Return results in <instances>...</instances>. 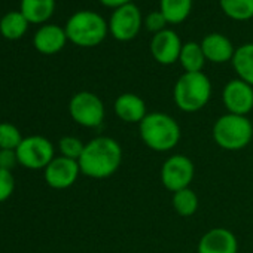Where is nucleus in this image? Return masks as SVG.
Instances as JSON below:
<instances>
[{
    "instance_id": "dca6fc26",
    "label": "nucleus",
    "mask_w": 253,
    "mask_h": 253,
    "mask_svg": "<svg viewBox=\"0 0 253 253\" xmlns=\"http://www.w3.org/2000/svg\"><path fill=\"white\" fill-rule=\"evenodd\" d=\"M200 43L207 61L214 64H225L228 61H232L235 48L225 35L210 33L204 36Z\"/></svg>"
},
{
    "instance_id": "412c9836",
    "label": "nucleus",
    "mask_w": 253,
    "mask_h": 253,
    "mask_svg": "<svg viewBox=\"0 0 253 253\" xmlns=\"http://www.w3.org/2000/svg\"><path fill=\"white\" fill-rule=\"evenodd\" d=\"M192 0H160V11L169 24H182L192 12Z\"/></svg>"
},
{
    "instance_id": "c85d7f7f",
    "label": "nucleus",
    "mask_w": 253,
    "mask_h": 253,
    "mask_svg": "<svg viewBox=\"0 0 253 253\" xmlns=\"http://www.w3.org/2000/svg\"><path fill=\"white\" fill-rule=\"evenodd\" d=\"M98 2L106 6V8H112V9H116L122 5H126V3H131V0H98Z\"/></svg>"
},
{
    "instance_id": "cd10ccee",
    "label": "nucleus",
    "mask_w": 253,
    "mask_h": 253,
    "mask_svg": "<svg viewBox=\"0 0 253 253\" xmlns=\"http://www.w3.org/2000/svg\"><path fill=\"white\" fill-rule=\"evenodd\" d=\"M18 157L15 151H8V149H0V169L12 171V169L17 166Z\"/></svg>"
},
{
    "instance_id": "ddd939ff",
    "label": "nucleus",
    "mask_w": 253,
    "mask_h": 253,
    "mask_svg": "<svg viewBox=\"0 0 253 253\" xmlns=\"http://www.w3.org/2000/svg\"><path fill=\"white\" fill-rule=\"evenodd\" d=\"M197 253H238V240L228 228H211L201 235Z\"/></svg>"
},
{
    "instance_id": "423d86ee",
    "label": "nucleus",
    "mask_w": 253,
    "mask_h": 253,
    "mask_svg": "<svg viewBox=\"0 0 253 253\" xmlns=\"http://www.w3.org/2000/svg\"><path fill=\"white\" fill-rule=\"evenodd\" d=\"M72 119L85 128H97L104 121L106 109L103 100L91 91L76 92L69 103Z\"/></svg>"
},
{
    "instance_id": "393cba45",
    "label": "nucleus",
    "mask_w": 253,
    "mask_h": 253,
    "mask_svg": "<svg viewBox=\"0 0 253 253\" xmlns=\"http://www.w3.org/2000/svg\"><path fill=\"white\" fill-rule=\"evenodd\" d=\"M58 149L61 152V157H66L69 160H75L79 161L84 149H85V143L75 137V136H64L60 142H58Z\"/></svg>"
},
{
    "instance_id": "f3484780",
    "label": "nucleus",
    "mask_w": 253,
    "mask_h": 253,
    "mask_svg": "<svg viewBox=\"0 0 253 253\" xmlns=\"http://www.w3.org/2000/svg\"><path fill=\"white\" fill-rule=\"evenodd\" d=\"M20 12L30 24H45L55 12V0H21Z\"/></svg>"
},
{
    "instance_id": "f03ea898",
    "label": "nucleus",
    "mask_w": 253,
    "mask_h": 253,
    "mask_svg": "<svg viewBox=\"0 0 253 253\" xmlns=\"http://www.w3.org/2000/svg\"><path fill=\"white\" fill-rule=\"evenodd\" d=\"M139 136L146 148L155 152L173 151L182 137L179 122L169 113L151 112L139 124Z\"/></svg>"
},
{
    "instance_id": "f257e3e1",
    "label": "nucleus",
    "mask_w": 253,
    "mask_h": 253,
    "mask_svg": "<svg viewBox=\"0 0 253 253\" xmlns=\"http://www.w3.org/2000/svg\"><path fill=\"white\" fill-rule=\"evenodd\" d=\"M78 163L82 174L91 179H106L121 169L122 148L113 137L98 136L85 143Z\"/></svg>"
},
{
    "instance_id": "39448f33",
    "label": "nucleus",
    "mask_w": 253,
    "mask_h": 253,
    "mask_svg": "<svg viewBox=\"0 0 253 253\" xmlns=\"http://www.w3.org/2000/svg\"><path fill=\"white\" fill-rule=\"evenodd\" d=\"M211 136L220 149L229 152L241 151L253 139V125L247 116L225 113L214 121Z\"/></svg>"
},
{
    "instance_id": "5701e85b",
    "label": "nucleus",
    "mask_w": 253,
    "mask_h": 253,
    "mask_svg": "<svg viewBox=\"0 0 253 253\" xmlns=\"http://www.w3.org/2000/svg\"><path fill=\"white\" fill-rule=\"evenodd\" d=\"M222 12L234 21L253 18V0H219Z\"/></svg>"
},
{
    "instance_id": "1a4fd4ad",
    "label": "nucleus",
    "mask_w": 253,
    "mask_h": 253,
    "mask_svg": "<svg viewBox=\"0 0 253 253\" xmlns=\"http://www.w3.org/2000/svg\"><path fill=\"white\" fill-rule=\"evenodd\" d=\"M15 152L18 163L30 170L46 169L48 164L55 158L52 143L42 136H30L23 139Z\"/></svg>"
},
{
    "instance_id": "0eeeda50",
    "label": "nucleus",
    "mask_w": 253,
    "mask_h": 253,
    "mask_svg": "<svg viewBox=\"0 0 253 253\" xmlns=\"http://www.w3.org/2000/svg\"><path fill=\"white\" fill-rule=\"evenodd\" d=\"M145 20L142 15V11L137 5L126 3L116 9H113L107 24H109V33L112 38L118 42H130L142 30Z\"/></svg>"
},
{
    "instance_id": "4be33fe9",
    "label": "nucleus",
    "mask_w": 253,
    "mask_h": 253,
    "mask_svg": "<svg viewBox=\"0 0 253 253\" xmlns=\"http://www.w3.org/2000/svg\"><path fill=\"white\" fill-rule=\"evenodd\" d=\"M171 204H173L174 211L179 216L189 217L197 213L200 200H198V195L195 194V191H192L191 188H186V189H180L173 194Z\"/></svg>"
},
{
    "instance_id": "aec40b11",
    "label": "nucleus",
    "mask_w": 253,
    "mask_h": 253,
    "mask_svg": "<svg viewBox=\"0 0 253 253\" xmlns=\"http://www.w3.org/2000/svg\"><path fill=\"white\" fill-rule=\"evenodd\" d=\"M206 57L200 42H185L180 51L179 63L185 73H197L203 72L206 64Z\"/></svg>"
},
{
    "instance_id": "4468645a",
    "label": "nucleus",
    "mask_w": 253,
    "mask_h": 253,
    "mask_svg": "<svg viewBox=\"0 0 253 253\" xmlns=\"http://www.w3.org/2000/svg\"><path fill=\"white\" fill-rule=\"evenodd\" d=\"M115 115L125 124H140L148 115L145 100L133 92H124L116 97L113 104Z\"/></svg>"
},
{
    "instance_id": "6ab92c4d",
    "label": "nucleus",
    "mask_w": 253,
    "mask_h": 253,
    "mask_svg": "<svg viewBox=\"0 0 253 253\" xmlns=\"http://www.w3.org/2000/svg\"><path fill=\"white\" fill-rule=\"evenodd\" d=\"M29 24L20 11H11L0 18V35L8 41H18L26 35Z\"/></svg>"
},
{
    "instance_id": "9b49d317",
    "label": "nucleus",
    "mask_w": 253,
    "mask_h": 253,
    "mask_svg": "<svg viewBox=\"0 0 253 253\" xmlns=\"http://www.w3.org/2000/svg\"><path fill=\"white\" fill-rule=\"evenodd\" d=\"M183 42L180 36L170 29H166L151 39V55L152 58L163 66H171L179 61L180 51H182Z\"/></svg>"
},
{
    "instance_id": "b1692460",
    "label": "nucleus",
    "mask_w": 253,
    "mask_h": 253,
    "mask_svg": "<svg viewBox=\"0 0 253 253\" xmlns=\"http://www.w3.org/2000/svg\"><path fill=\"white\" fill-rule=\"evenodd\" d=\"M21 142L23 136L14 124L0 122V149L17 151Z\"/></svg>"
},
{
    "instance_id": "bb28decb",
    "label": "nucleus",
    "mask_w": 253,
    "mask_h": 253,
    "mask_svg": "<svg viewBox=\"0 0 253 253\" xmlns=\"http://www.w3.org/2000/svg\"><path fill=\"white\" fill-rule=\"evenodd\" d=\"M15 189V180L11 171L0 169V203L8 200Z\"/></svg>"
},
{
    "instance_id": "20e7f679",
    "label": "nucleus",
    "mask_w": 253,
    "mask_h": 253,
    "mask_svg": "<svg viewBox=\"0 0 253 253\" xmlns=\"http://www.w3.org/2000/svg\"><path fill=\"white\" fill-rule=\"evenodd\" d=\"M69 42L81 48L98 46L109 35L107 21L94 11L75 12L64 26Z\"/></svg>"
},
{
    "instance_id": "2eb2a0df",
    "label": "nucleus",
    "mask_w": 253,
    "mask_h": 253,
    "mask_svg": "<svg viewBox=\"0 0 253 253\" xmlns=\"http://www.w3.org/2000/svg\"><path fill=\"white\" fill-rule=\"evenodd\" d=\"M67 35L64 27L57 24H43L33 38V45L38 52L43 55H54L60 52L67 43Z\"/></svg>"
},
{
    "instance_id": "f8f14e48",
    "label": "nucleus",
    "mask_w": 253,
    "mask_h": 253,
    "mask_svg": "<svg viewBox=\"0 0 253 253\" xmlns=\"http://www.w3.org/2000/svg\"><path fill=\"white\" fill-rule=\"evenodd\" d=\"M81 167L75 160L55 157L45 169V180L54 189H67L79 177Z\"/></svg>"
},
{
    "instance_id": "7ed1b4c3",
    "label": "nucleus",
    "mask_w": 253,
    "mask_h": 253,
    "mask_svg": "<svg viewBox=\"0 0 253 253\" xmlns=\"http://www.w3.org/2000/svg\"><path fill=\"white\" fill-rule=\"evenodd\" d=\"M211 98V82L204 72L183 73L173 86V100L185 113L200 112Z\"/></svg>"
},
{
    "instance_id": "a211bd4d",
    "label": "nucleus",
    "mask_w": 253,
    "mask_h": 253,
    "mask_svg": "<svg viewBox=\"0 0 253 253\" xmlns=\"http://www.w3.org/2000/svg\"><path fill=\"white\" fill-rule=\"evenodd\" d=\"M231 64L238 79L253 86V42H247L235 48Z\"/></svg>"
},
{
    "instance_id": "a878e982",
    "label": "nucleus",
    "mask_w": 253,
    "mask_h": 253,
    "mask_svg": "<svg viewBox=\"0 0 253 253\" xmlns=\"http://www.w3.org/2000/svg\"><path fill=\"white\" fill-rule=\"evenodd\" d=\"M143 24H145V27L152 35H157V33L166 30L167 26H169V23H167V20H166V17L163 15L161 11H152V12H149L145 17V23Z\"/></svg>"
},
{
    "instance_id": "9d476101",
    "label": "nucleus",
    "mask_w": 253,
    "mask_h": 253,
    "mask_svg": "<svg viewBox=\"0 0 253 253\" xmlns=\"http://www.w3.org/2000/svg\"><path fill=\"white\" fill-rule=\"evenodd\" d=\"M222 103L226 113L247 116L253 110V86L241 79H231L222 89Z\"/></svg>"
},
{
    "instance_id": "6e6552de",
    "label": "nucleus",
    "mask_w": 253,
    "mask_h": 253,
    "mask_svg": "<svg viewBox=\"0 0 253 253\" xmlns=\"http://www.w3.org/2000/svg\"><path fill=\"white\" fill-rule=\"evenodd\" d=\"M195 176V166L192 160L183 154L170 155L161 166L160 177L164 188L170 192L189 188Z\"/></svg>"
}]
</instances>
